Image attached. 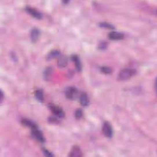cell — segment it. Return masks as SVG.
<instances>
[{
  "instance_id": "cell-2",
  "label": "cell",
  "mask_w": 157,
  "mask_h": 157,
  "mask_svg": "<svg viewBox=\"0 0 157 157\" xmlns=\"http://www.w3.org/2000/svg\"><path fill=\"white\" fill-rule=\"evenodd\" d=\"M49 107L50 109V111L52 112V113H54L55 116H56L60 118L65 117V112L61 107L56 105H54V104H50L49 106Z\"/></svg>"
},
{
  "instance_id": "cell-6",
  "label": "cell",
  "mask_w": 157,
  "mask_h": 157,
  "mask_svg": "<svg viewBox=\"0 0 157 157\" xmlns=\"http://www.w3.org/2000/svg\"><path fill=\"white\" fill-rule=\"evenodd\" d=\"M26 10H27V12L30 14L31 16H33V17L37 19H41L43 17L42 15V14L40 13L39 11H38L37 10L31 8V7H27L26 8Z\"/></svg>"
},
{
  "instance_id": "cell-13",
  "label": "cell",
  "mask_w": 157,
  "mask_h": 157,
  "mask_svg": "<svg viewBox=\"0 0 157 157\" xmlns=\"http://www.w3.org/2000/svg\"><path fill=\"white\" fill-rule=\"evenodd\" d=\"M80 103L82 106H87L89 104V99L86 93H82L80 96Z\"/></svg>"
},
{
  "instance_id": "cell-12",
  "label": "cell",
  "mask_w": 157,
  "mask_h": 157,
  "mask_svg": "<svg viewBox=\"0 0 157 157\" xmlns=\"http://www.w3.org/2000/svg\"><path fill=\"white\" fill-rule=\"evenodd\" d=\"M72 60L73 61V62L75 63V66L77 70L80 72L82 70V65H81V60L79 59V57H78L77 55H72Z\"/></svg>"
},
{
  "instance_id": "cell-3",
  "label": "cell",
  "mask_w": 157,
  "mask_h": 157,
  "mask_svg": "<svg viewBox=\"0 0 157 157\" xmlns=\"http://www.w3.org/2000/svg\"><path fill=\"white\" fill-rule=\"evenodd\" d=\"M103 132L107 138H111L113 135V131L111 125L107 122H105L103 125Z\"/></svg>"
},
{
  "instance_id": "cell-18",
  "label": "cell",
  "mask_w": 157,
  "mask_h": 157,
  "mask_svg": "<svg viewBox=\"0 0 157 157\" xmlns=\"http://www.w3.org/2000/svg\"><path fill=\"white\" fill-rule=\"evenodd\" d=\"M100 26L101 27L105 28H108V29H114V27L113 25L107 23H100Z\"/></svg>"
},
{
  "instance_id": "cell-4",
  "label": "cell",
  "mask_w": 157,
  "mask_h": 157,
  "mask_svg": "<svg viewBox=\"0 0 157 157\" xmlns=\"http://www.w3.org/2000/svg\"><path fill=\"white\" fill-rule=\"evenodd\" d=\"M31 133H32L33 136L38 141H39V142L41 143H44L45 142L44 136L38 128L31 129Z\"/></svg>"
},
{
  "instance_id": "cell-1",
  "label": "cell",
  "mask_w": 157,
  "mask_h": 157,
  "mask_svg": "<svg viewBox=\"0 0 157 157\" xmlns=\"http://www.w3.org/2000/svg\"><path fill=\"white\" fill-rule=\"evenodd\" d=\"M136 74V71L134 69L130 68H125L122 70L120 71L118 76V81H127L131 77H133Z\"/></svg>"
},
{
  "instance_id": "cell-8",
  "label": "cell",
  "mask_w": 157,
  "mask_h": 157,
  "mask_svg": "<svg viewBox=\"0 0 157 157\" xmlns=\"http://www.w3.org/2000/svg\"><path fill=\"white\" fill-rule=\"evenodd\" d=\"M82 155L83 154L81 150L79 147H77V146H74V147H72L69 155V156L71 157H81L82 156Z\"/></svg>"
},
{
  "instance_id": "cell-7",
  "label": "cell",
  "mask_w": 157,
  "mask_h": 157,
  "mask_svg": "<svg viewBox=\"0 0 157 157\" xmlns=\"http://www.w3.org/2000/svg\"><path fill=\"white\" fill-rule=\"evenodd\" d=\"M108 38L109 39L113 41L121 40L124 38V35L121 33L117 32V31H112L109 34Z\"/></svg>"
},
{
  "instance_id": "cell-20",
  "label": "cell",
  "mask_w": 157,
  "mask_h": 157,
  "mask_svg": "<svg viewBox=\"0 0 157 157\" xmlns=\"http://www.w3.org/2000/svg\"><path fill=\"white\" fill-rule=\"evenodd\" d=\"M43 154H44V155L45 156H49V157H50V156H54L53 154H52L50 152V151H49L48 150H47V149H43Z\"/></svg>"
},
{
  "instance_id": "cell-9",
  "label": "cell",
  "mask_w": 157,
  "mask_h": 157,
  "mask_svg": "<svg viewBox=\"0 0 157 157\" xmlns=\"http://www.w3.org/2000/svg\"><path fill=\"white\" fill-rule=\"evenodd\" d=\"M40 35V31L39 30L34 28L31 31V39L33 43H36V41H38L39 37Z\"/></svg>"
},
{
  "instance_id": "cell-15",
  "label": "cell",
  "mask_w": 157,
  "mask_h": 157,
  "mask_svg": "<svg viewBox=\"0 0 157 157\" xmlns=\"http://www.w3.org/2000/svg\"><path fill=\"white\" fill-rule=\"evenodd\" d=\"M59 55H60V52L59 50H52L48 55L46 59L48 60H51L52 59H54V58H56V57H58Z\"/></svg>"
},
{
  "instance_id": "cell-21",
  "label": "cell",
  "mask_w": 157,
  "mask_h": 157,
  "mask_svg": "<svg viewBox=\"0 0 157 157\" xmlns=\"http://www.w3.org/2000/svg\"><path fill=\"white\" fill-rule=\"evenodd\" d=\"M106 47H107V43H105V42H103V43L100 44L99 48H100L101 49H106Z\"/></svg>"
},
{
  "instance_id": "cell-5",
  "label": "cell",
  "mask_w": 157,
  "mask_h": 157,
  "mask_svg": "<svg viewBox=\"0 0 157 157\" xmlns=\"http://www.w3.org/2000/svg\"><path fill=\"white\" fill-rule=\"evenodd\" d=\"M77 90L75 87H70L66 92V96L67 99L74 100L77 96Z\"/></svg>"
},
{
  "instance_id": "cell-10",
  "label": "cell",
  "mask_w": 157,
  "mask_h": 157,
  "mask_svg": "<svg viewBox=\"0 0 157 157\" xmlns=\"http://www.w3.org/2000/svg\"><path fill=\"white\" fill-rule=\"evenodd\" d=\"M67 62H68V61H67V59L66 56H60L58 60V62H57L58 67L60 68H64V67L67 66Z\"/></svg>"
},
{
  "instance_id": "cell-22",
  "label": "cell",
  "mask_w": 157,
  "mask_h": 157,
  "mask_svg": "<svg viewBox=\"0 0 157 157\" xmlns=\"http://www.w3.org/2000/svg\"><path fill=\"white\" fill-rule=\"evenodd\" d=\"M0 94H1V102H2V101H3V98H4V96H3V92H2V91H1V93H0Z\"/></svg>"
},
{
  "instance_id": "cell-17",
  "label": "cell",
  "mask_w": 157,
  "mask_h": 157,
  "mask_svg": "<svg viewBox=\"0 0 157 157\" xmlns=\"http://www.w3.org/2000/svg\"><path fill=\"white\" fill-rule=\"evenodd\" d=\"M101 71L102 72L104 73V74H111V73L112 72V70L111 67H107V66H103L101 67Z\"/></svg>"
},
{
  "instance_id": "cell-14",
  "label": "cell",
  "mask_w": 157,
  "mask_h": 157,
  "mask_svg": "<svg viewBox=\"0 0 157 157\" xmlns=\"http://www.w3.org/2000/svg\"><path fill=\"white\" fill-rule=\"evenodd\" d=\"M52 68L51 67H48L44 72V80L48 81L50 79L52 75Z\"/></svg>"
},
{
  "instance_id": "cell-16",
  "label": "cell",
  "mask_w": 157,
  "mask_h": 157,
  "mask_svg": "<svg viewBox=\"0 0 157 157\" xmlns=\"http://www.w3.org/2000/svg\"><path fill=\"white\" fill-rule=\"evenodd\" d=\"M35 96L37 100L39 102L43 103L44 101V95L43 92L41 90H38L35 92Z\"/></svg>"
},
{
  "instance_id": "cell-19",
  "label": "cell",
  "mask_w": 157,
  "mask_h": 157,
  "mask_svg": "<svg viewBox=\"0 0 157 157\" xmlns=\"http://www.w3.org/2000/svg\"><path fill=\"white\" fill-rule=\"evenodd\" d=\"M82 115H83V112L81 109H77L75 112V116L76 118L77 119L81 118L82 117Z\"/></svg>"
},
{
  "instance_id": "cell-11",
  "label": "cell",
  "mask_w": 157,
  "mask_h": 157,
  "mask_svg": "<svg viewBox=\"0 0 157 157\" xmlns=\"http://www.w3.org/2000/svg\"><path fill=\"white\" fill-rule=\"evenodd\" d=\"M21 123H22V124H23V125H25V126L30 127L31 129L36 128H38L37 125H36V123L34 122H33V121H31V120L27 119V118L22 119V120H21Z\"/></svg>"
}]
</instances>
